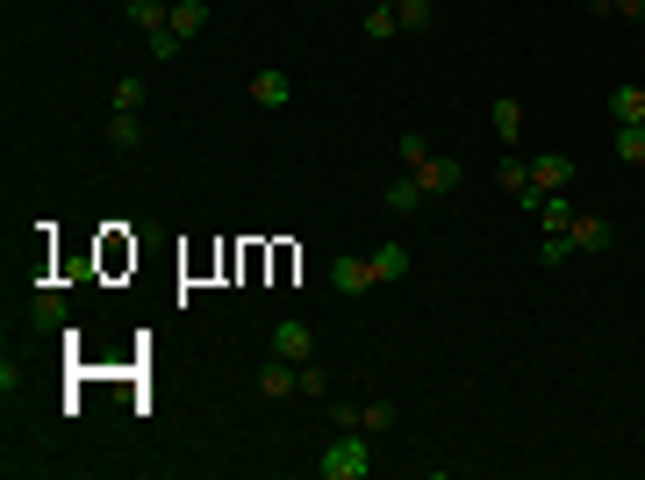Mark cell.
<instances>
[{"mask_svg":"<svg viewBox=\"0 0 645 480\" xmlns=\"http://www.w3.org/2000/svg\"><path fill=\"white\" fill-rule=\"evenodd\" d=\"M394 423H402V409H394V402H358V430H366V438H388Z\"/></svg>","mask_w":645,"mask_h":480,"instance_id":"obj_13","label":"cell"},{"mask_svg":"<svg viewBox=\"0 0 645 480\" xmlns=\"http://www.w3.org/2000/svg\"><path fill=\"white\" fill-rule=\"evenodd\" d=\"M180 44H187V36H172V29H151V58H180Z\"/></svg>","mask_w":645,"mask_h":480,"instance_id":"obj_27","label":"cell"},{"mask_svg":"<svg viewBox=\"0 0 645 480\" xmlns=\"http://www.w3.org/2000/svg\"><path fill=\"white\" fill-rule=\"evenodd\" d=\"M610 8H617L624 22H645V0H610Z\"/></svg>","mask_w":645,"mask_h":480,"instance_id":"obj_28","label":"cell"},{"mask_svg":"<svg viewBox=\"0 0 645 480\" xmlns=\"http://www.w3.org/2000/svg\"><path fill=\"white\" fill-rule=\"evenodd\" d=\"M531 216H538L545 237H567V230H574V201H567V194H538V201H531Z\"/></svg>","mask_w":645,"mask_h":480,"instance_id":"obj_6","label":"cell"},{"mask_svg":"<svg viewBox=\"0 0 645 480\" xmlns=\"http://www.w3.org/2000/svg\"><path fill=\"white\" fill-rule=\"evenodd\" d=\"M495 187H502V194H516V201H538V187H531V165H524V158H516V151H502V165H495Z\"/></svg>","mask_w":645,"mask_h":480,"instance_id":"obj_7","label":"cell"},{"mask_svg":"<svg viewBox=\"0 0 645 480\" xmlns=\"http://www.w3.org/2000/svg\"><path fill=\"white\" fill-rule=\"evenodd\" d=\"M374 8H402V0H374Z\"/></svg>","mask_w":645,"mask_h":480,"instance_id":"obj_29","label":"cell"},{"mask_svg":"<svg viewBox=\"0 0 645 480\" xmlns=\"http://www.w3.org/2000/svg\"><path fill=\"white\" fill-rule=\"evenodd\" d=\"M567 244L595 258V251H610V244H617V230L603 223V216H574V230H567Z\"/></svg>","mask_w":645,"mask_h":480,"instance_id":"obj_9","label":"cell"},{"mask_svg":"<svg viewBox=\"0 0 645 480\" xmlns=\"http://www.w3.org/2000/svg\"><path fill=\"white\" fill-rule=\"evenodd\" d=\"M430 201V194H424V180H416V172H409V180H394V187H388V208H394V216H416V208H424Z\"/></svg>","mask_w":645,"mask_h":480,"instance_id":"obj_17","label":"cell"},{"mask_svg":"<svg viewBox=\"0 0 645 480\" xmlns=\"http://www.w3.org/2000/svg\"><path fill=\"white\" fill-rule=\"evenodd\" d=\"M166 29H172V36H187V44H194V36L208 29V0H172V22H166Z\"/></svg>","mask_w":645,"mask_h":480,"instance_id":"obj_12","label":"cell"},{"mask_svg":"<svg viewBox=\"0 0 645 480\" xmlns=\"http://www.w3.org/2000/svg\"><path fill=\"white\" fill-rule=\"evenodd\" d=\"M29 316H36L44 330H58V323L72 316V309H65V287H36V309H29Z\"/></svg>","mask_w":645,"mask_h":480,"instance_id":"obj_18","label":"cell"},{"mask_svg":"<svg viewBox=\"0 0 645 480\" xmlns=\"http://www.w3.org/2000/svg\"><path fill=\"white\" fill-rule=\"evenodd\" d=\"M574 158H567V151H538V158H531V187H538V194H567V187H574Z\"/></svg>","mask_w":645,"mask_h":480,"instance_id":"obj_3","label":"cell"},{"mask_svg":"<svg viewBox=\"0 0 645 480\" xmlns=\"http://www.w3.org/2000/svg\"><path fill=\"white\" fill-rule=\"evenodd\" d=\"M567 258H574V244H567V237H545L538 244V266H567Z\"/></svg>","mask_w":645,"mask_h":480,"instance_id":"obj_26","label":"cell"},{"mask_svg":"<svg viewBox=\"0 0 645 480\" xmlns=\"http://www.w3.org/2000/svg\"><path fill=\"white\" fill-rule=\"evenodd\" d=\"M316 473H322V480H366V473H374V452H366V430H338V438L322 445Z\"/></svg>","mask_w":645,"mask_h":480,"instance_id":"obj_1","label":"cell"},{"mask_svg":"<svg viewBox=\"0 0 645 480\" xmlns=\"http://www.w3.org/2000/svg\"><path fill=\"white\" fill-rule=\"evenodd\" d=\"M252 101H258V108H288V101H294V79H288L280 65L252 72Z\"/></svg>","mask_w":645,"mask_h":480,"instance_id":"obj_8","label":"cell"},{"mask_svg":"<svg viewBox=\"0 0 645 480\" xmlns=\"http://www.w3.org/2000/svg\"><path fill=\"white\" fill-rule=\"evenodd\" d=\"M617 158H624V165H645V122H617Z\"/></svg>","mask_w":645,"mask_h":480,"instance_id":"obj_22","label":"cell"},{"mask_svg":"<svg viewBox=\"0 0 645 480\" xmlns=\"http://www.w3.org/2000/svg\"><path fill=\"white\" fill-rule=\"evenodd\" d=\"M108 101H115L122 115H144V101H151V86L136 79V72H122V79H115V94H108Z\"/></svg>","mask_w":645,"mask_h":480,"instance_id":"obj_16","label":"cell"},{"mask_svg":"<svg viewBox=\"0 0 645 480\" xmlns=\"http://www.w3.org/2000/svg\"><path fill=\"white\" fill-rule=\"evenodd\" d=\"M294 395H302V402H322V395H330V373H322L316 359H302V387H294Z\"/></svg>","mask_w":645,"mask_h":480,"instance_id":"obj_24","label":"cell"},{"mask_svg":"<svg viewBox=\"0 0 645 480\" xmlns=\"http://www.w3.org/2000/svg\"><path fill=\"white\" fill-rule=\"evenodd\" d=\"M358 29H366V44H388V36H402V22H394V8H366Z\"/></svg>","mask_w":645,"mask_h":480,"instance_id":"obj_21","label":"cell"},{"mask_svg":"<svg viewBox=\"0 0 645 480\" xmlns=\"http://www.w3.org/2000/svg\"><path fill=\"white\" fill-rule=\"evenodd\" d=\"M374 273L380 280H409V244H374Z\"/></svg>","mask_w":645,"mask_h":480,"instance_id":"obj_19","label":"cell"},{"mask_svg":"<svg viewBox=\"0 0 645 480\" xmlns=\"http://www.w3.org/2000/svg\"><path fill=\"white\" fill-rule=\"evenodd\" d=\"M416 180H424V194H452V187H459V180H466V165H459V158H452V151H438V158H430V165H424V172H416Z\"/></svg>","mask_w":645,"mask_h":480,"instance_id":"obj_10","label":"cell"},{"mask_svg":"<svg viewBox=\"0 0 645 480\" xmlns=\"http://www.w3.org/2000/svg\"><path fill=\"white\" fill-rule=\"evenodd\" d=\"M144 137H151V130H144V115H122V108L108 115V144H115V151H136Z\"/></svg>","mask_w":645,"mask_h":480,"instance_id":"obj_14","label":"cell"},{"mask_svg":"<svg viewBox=\"0 0 645 480\" xmlns=\"http://www.w3.org/2000/svg\"><path fill=\"white\" fill-rule=\"evenodd\" d=\"M488 122H495V137H502V144H516V137H524V101H516V94H502V101L488 108Z\"/></svg>","mask_w":645,"mask_h":480,"instance_id":"obj_11","label":"cell"},{"mask_svg":"<svg viewBox=\"0 0 645 480\" xmlns=\"http://www.w3.org/2000/svg\"><path fill=\"white\" fill-rule=\"evenodd\" d=\"M330 287H338V294H352V301H358V294H374V287H380L374 251H366V258H358V251H338V258H330Z\"/></svg>","mask_w":645,"mask_h":480,"instance_id":"obj_2","label":"cell"},{"mask_svg":"<svg viewBox=\"0 0 645 480\" xmlns=\"http://www.w3.org/2000/svg\"><path fill=\"white\" fill-rule=\"evenodd\" d=\"M394 22H402V29H430V22H438V8H430V0H402V8H394Z\"/></svg>","mask_w":645,"mask_h":480,"instance_id":"obj_25","label":"cell"},{"mask_svg":"<svg viewBox=\"0 0 645 480\" xmlns=\"http://www.w3.org/2000/svg\"><path fill=\"white\" fill-rule=\"evenodd\" d=\"M272 352H280V359H294V366H302V359H316V330H308L302 316H288V323L272 330Z\"/></svg>","mask_w":645,"mask_h":480,"instance_id":"obj_5","label":"cell"},{"mask_svg":"<svg viewBox=\"0 0 645 480\" xmlns=\"http://www.w3.org/2000/svg\"><path fill=\"white\" fill-rule=\"evenodd\" d=\"M430 158H438V151H430V137H424V130H409V137H402V165H409V172H424Z\"/></svg>","mask_w":645,"mask_h":480,"instance_id":"obj_23","label":"cell"},{"mask_svg":"<svg viewBox=\"0 0 645 480\" xmlns=\"http://www.w3.org/2000/svg\"><path fill=\"white\" fill-rule=\"evenodd\" d=\"M294 387H302V366H294V359H280V352H272V359L258 366V395H266V402H288Z\"/></svg>","mask_w":645,"mask_h":480,"instance_id":"obj_4","label":"cell"},{"mask_svg":"<svg viewBox=\"0 0 645 480\" xmlns=\"http://www.w3.org/2000/svg\"><path fill=\"white\" fill-rule=\"evenodd\" d=\"M610 115L617 122H645V86H631V79L610 86Z\"/></svg>","mask_w":645,"mask_h":480,"instance_id":"obj_15","label":"cell"},{"mask_svg":"<svg viewBox=\"0 0 645 480\" xmlns=\"http://www.w3.org/2000/svg\"><path fill=\"white\" fill-rule=\"evenodd\" d=\"M130 22H136L144 36H151V29H166V22H172V0H130Z\"/></svg>","mask_w":645,"mask_h":480,"instance_id":"obj_20","label":"cell"}]
</instances>
